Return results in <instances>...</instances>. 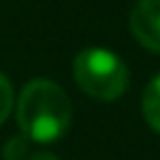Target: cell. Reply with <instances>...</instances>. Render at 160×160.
I'll return each mask as SVG.
<instances>
[{"label": "cell", "mask_w": 160, "mask_h": 160, "mask_svg": "<svg viewBox=\"0 0 160 160\" xmlns=\"http://www.w3.org/2000/svg\"><path fill=\"white\" fill-rule=\"evenodd\" d=\"M17 122L26 139L57 141L71 125V101L57 82L35 78L21 90L17 101Z\"/></svg>", "instance_id": "6da1fadb"}, {"label": "cell", "mask_w": 160, "mask_h": 160, "mask_svg": "<svg viewBox=\"0 0 160 160\" xmlns=\"http://www.w3.org/2000/svg\"><path fill=\"white\" fill-rule=\"evenodd\" d=\"M73 78L78 87L92 99L115 101L125 94L130 73L118 54L101 47L82 50L73 61Z\"/></svg>", "instance_id": "7a4b0ae2"}, {"label": "cell", "mask_w": 160, "mask_h": 160, "mask_svg": "<svg viewBox=\"0 0 160 160\" xmlns=\"http://www.w3.org/2000/svg\"><path fill=\"white\" fill-rule=\"evenodd\" d=\"M130 28L146 50L160 54V0H137L130 14Z\"/></svg>", "instance_id": "3957f363"}, {"label": "cell", "mask_w": 160, "mask_h": 160, "mask_svg": "<svg viewBox=\"0 0 160 160\" xmlns=\"http://www.w3.org/2000/svg\"><path fill=\"white\" fill-rule=\"evenodd\" d=\"M141 111H144L146 122L160 134V75H155L146 85L144 99H141Z\"/></svg>", "instance_id": "277c9868"}, {"label": "cell", "mask_w": 160, "mask_h": 160, "mask_svg": "<svg viewBox=\"0 0 160 160\" xmlns=\"http://www.w3.org/2000/svg\"><path fill=\"white\" fill-rule=\"evenodd\" d=\"M12 104H14V90H12V82L7 80V75L0 73V125L10 118Z\"/></svg>", "instance_id": "5b68a950"}, {"label": "cell", "mask_w": 160, "mask_h": 160, "mask_svg": "<svg viewBox=\"0 0 160 160\" xmlns=\"http://www.w3.org/2000/svg\"><path fill=\"white\" fill-rule=\"evenodd\" d=\"M24 155H28V139L26 137H12L2 148L5 160H21Z\"/></svg>", "instance_id": "8992f818"}, {"label": "cell", "mask_w": 160, "mask_h": 160, "mask_svg": "<svg viewBox=\"0 0 160 160\" xmlns=\"http://www.w3.org/2000/svg\"><path fill=\"white\" fill-rule=\"evenodd\" d=\"M28 160H59L57 155H52V153H45V151H40V153H33Z\"/></svg>", "instance_id": "52a82bcc"}]
</instances>
